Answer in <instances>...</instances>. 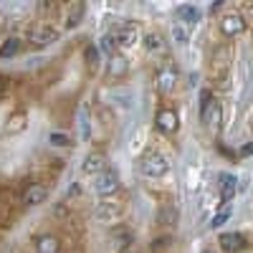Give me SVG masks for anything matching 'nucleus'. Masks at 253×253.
Masks as SVG:
<instances>
[{"instance_id": "1", "label": "nucleus", "mask_w": 253, "mask_h": 253, "mask_svg": "<svg viewBox=\"0 0 253 253\" xmlns=\"http://www.w3.org/2000/svg\"><path fill=\"white\" fill-rule=\"evenodd\" d=\"M230 61H233V53H230V46H218L213 53H210V63H208V79L210 86L225 91L230 86Z\"/></svg>"}, {"instance_id": "2", "label": "nucleus", "mask_w": 253, "mask_h": 253, "mask_svg": "<svg viewBox=\"0 0 253 253\" xmlns=\"http://www.w3.org/2000/svg\"><path fill=\"white\" fill-rule=\"evenodd\" d=\"M220 119H223L220 101L213 96V91H210V89H205L200 94V122L205 124V129L218 132L220 129Z\"/></svg>"}, {"instance_id": "3", "label": "nucleus", "mask_w": 253, "mask_h": 253, "mask_svg": "<svg viewBox=\"0 0 253 253\" xmlns=\"http://www.w3.org/2000/svg\"><path fill=\"white\" fill-rule=\"evenodd\" d=\"M137 167H139L142 177H147V180H160V177H165L167 172H170V162H167V157L160 155L157 150L144 152V155L139 157Z\"/></svg>"}, {"instance_id": "4", "label": "nucleus", "mask_w": 253, "mask_h": 253, "mask_svg": "<svg viewBox=\"0 0 253 253\" xmlns=\"http://www.w3.org/2000/svg\"><path fill=\"white\" fill-rule=\"evenodd\" d=\"M218 28H220V36H223V38L233 41V38H238V36H243V33H246V28H248V20H246V15H243V13H238V10H230V13L220 15V20H218Z\"/></svg>"}, {"instance_id": "5", "label": "nucleus", "mask_w": 253, "mask_h": 253, "mask_svg": "<svg viewBox=\"0 0 253 253\" xmlns=\"http://www.w3.org/2000/svg\"><path fill=\"white\" fill-rule=\"evenodd\" d=\"M48 200V185L46 182H38L31 180L23 190H20V205L23 208H38Z\"/></svg>"}, {"instance_id": "6", "label": "nucleus", "mask_w": 253, "mask_h": 253, "mask_svg": "<svg viewBox=\"0 0 253 253\" xmlns=\"http://www.w3.org/2000/svg\"><path fill=\"white\" fill-rule=\"evenodd\" d=\"M94 190H96V195L104 198V200H112L119 190H122V177L117 170H107V172H101L96 180H94Z\"/></svg>"}, {"instance_id": "7", "label": "nucleus", "mask_w": 253, "mask_h": 253, "mask_svg": "<svg viewBox=\"0 0 253 253\" xmlns=\"http://www.w3.org/2000/svg\"><path fill=\"white\" fill-rule=\"evenodd\" d=\"M177 86V69L172 63H162V66L155 69V89L162 96H170Z\"/></svg>"}, {"instance_id": "8", "label": "nucleus", "mask_w": 253, "mask_h": 253, "mask_svg": "<svg viewBox=\"0 0 253 253\" xmlns=\"http://www.w3.org/2000/svg\"><path fill=\"white\" fill-rule=\"evenodd\" d=\"M155 126H157V132L160 134H167V137H172L177 134L180 129V117L172 107H160L155 112Z\"/></svg>"}, {"instance_id": "9", "label": "nucleus", "mask_w": 253, "mask_h": 253, "mask_svg": "<svg viewBox=\"0 0 253 253\" xmlns=\"http://www.w3.org/2000/svg\"><path fill=\"white\" fill-rule=\"evenodd\" d=\"M28 46L31 48H46V46H51L53 41H58V31L53 28V26H48V23H43V26H36V28H31L28 31Z\"/></svg>"}, {"instance_id": "10", "label": "nucleus", "mask_w": 253, "mask_h": 253, "mask_svg": "<svg viewBox=\"0 0 253 253\" xmlns=\"http://www.w3.org/2000/svg\"><path fill=\"white\" fill-rule=\"evenodd\" d=\"M107 170H109V167H107V155H104V152H89L86 157H84V162H81V172L94 177V180L101 172H107Z\"/></svg>"}, {"instance_id": "11", "label": "nucleus", "mask_w": 253, "mask_h": 253, "mask_svg": "<svg viewBox=\"0 0 253 253\" xmlns=\"http://www.w3.org/2000/svg\"><path fill=\"white\" fill-rule=\"evenodd\" d=\"M33 251L36 253H61L63 251V241L58 233H38L33 238Z\"/></svg>"}, {"instance_id": "12", "label": "nucleus", "mask_w": 253, "mask_h": 253, "mask_svg": "<svg viewBox=\"0 0 253 253\" xmlns=\"http://www.w3.org/2000/svg\"><path fill=\"white\" fill-rule=\"evenodd\" d=\"M129 74V58L124 53H114L112 58H107V76L112 81H122Z\"/></svg>"}, {"instance_id": "13", "label": "nucleus", "mask_w": 253, "mask_h": 253, "mask_svg": "<svg viewBox=\"0 0 253 253\" xmlns=\"http://www.w3.org/2000/svg\"><path fill=\"white\" fill-rule=\"evenodd\" d=\"M91 213H94L96 220H107V223H112V220L122 218L124 205H122V203H112V200H104V203H99V205L91 210Z\"/></svg>"}, {"instance_id": "14", "label": "nucleus", "mask_w": 253, "mask_h": 253, "mask_svg": "<svg viewBox=\"0 0 253 253\" xmlns=\"http://www.w3.org/2000/svg\"><path fill=\"white\" fill-rule=\"evenodd\" d=\"M28 129V112L26 109H13L5 119V134H20Z\"/></svg>"}, {"instance_id": "15", "label": "nucleus", "mask_w": 253, "mask_h": 253, "mask_svg": "<svg viewBox=\"0 0 253 253\" xmlns=\"http://www.w3.org/2000/svg\"><path fill=\"white\" fill-rule=\"evenodd\" d=\"M109 33L117 36L119 46H134L137 41H139V28H137V23H122L119 28H114V31H109Z\"/></svg>"}, {"instance_id": "16", "label": "nucleus", "mask_w": 253, "mask_h": 253, "mask_svg": "<svg viewBox=\"0 0 253 253\" xmlns=\"http://www.w3.org/2000/svg\"><path fill=\"white\" fill-rule=\"evenodd\" d=\"M218 243H220V251L223 253H241V251L248 248V243H246V238L241 233H223L218 238Z\"/></svg>"}, {"instance_id": "17", "label": "nucleus", "mask_w": 253, "mask_h": 253, "mask_svg": "<svg viewBox=\"0 0 253 253\" xmlns=\"http://www.w3.org/2000/svg\"><path fill=\"white\" fill-rule=\"evenodd\" d=\"M220 182V198H223V205H228L230 200L236 198V193H238V180H236V175H230V172H223L220 177H218Z\"/></svg>"}, {"instance_id": "18", "label": "nucleus", "mask_w": 253, "mask_h": 253, "mask_svg": "<svg viewBox=\"0 0 253 253\" xmlns=\"http://www.w3.org/2000/svg\"><path fill=\"white\" fill-rule=\"evenodd\" d=\"M177 223V208L172 203H162L160 213H157V225L160 228H175Z\"/></svg>"}, {"instance_id": "19", "label": "nucleus", "mask_w": 253, "mask_h": 253, "mask_svg": "<svg viewBox=\"0 0 253 253\" xmlns=\"http://www.w3.org/2000/svg\"><path fill=\"white\" fill-rule=\"evenodd\" d=\"M84 15H86V5L84 3H71L66 8V15H63V23H66V28H76L84 20Z\"/></svg>"}, {"instance_id": "20", "label": "nucleus", "mask_w": 253, "mask_h": 253, "mask_svg": "<svg viewBox=\"0 0 253 253\" xmlns=\"http://www.w3.org/2000/svg\"><path fill=\"white\" fill-rule=\"evenodd\" d=\"M20 48H23V41L18 36H8V38H3V43H0V58H13V56L20 53Z\"/></svg>"}, {"instance_id": "21", "label": "nucleus", "mask_w": 253, "mask_h": 253, "mask_svg": "<svg viewBox=\"0 0 253 253\" xmlns=\"http://www.w3.org/2000/svg\"><path fill=\"white\" fill-rule=\"evenodd\" d=\"M99 51H101V56H107V58H112L114 53H119V41H117V36L114 33H104L101 38H99Z\"/></svg>"}, {"instance_id": "22", "label": "nucleus", "mask_w": 253, "mask_h": 253, "mask_svg": "<svg viewBox=\"0 0 253 253\" xmlns=\"http://www.w3.org/2000/svg\"><path fill=\"white\" fill-rule=\"evenodd\" d=\"M177 18L182 20V23H187V26H195L200 20V10L195 5H177Z\"/></svg>"}, {"instance_id": "23", "label": "nucleus", "mask_w": 253, "mask_h": 253, "mask_svg": "<svg viewBox=\"0 0 253 253\" xmlns=\"http://www.w3.org/2000/svg\"><path fill=\"white\" fill-rule=\"evenodd\" d=\"M46 139H48L51 147H71L74 144V137L69 132H61V129H51Z\"/></svg>"}, {"instance_id": "24", "label": "nucleus", "mask_w": 253, "mask_h": 253, "mask_svg": "<svg viewBox=\"0 0 253 253\" xmlns=\"http://www.w3.org/2000/svg\"><path fill=\"white\" fill-rule=\"evenodd\" d=\"M84 61H86V66H91V69H96L101 63V51H99L96 43H86V46H84Z\"/></svg>"}, {"instance_id": "25", "label": "nucleus", "mask_w": 253, "mask_h": 253, "mask_svg": "<svg viewBox=\"0 0 253 253\" xmlns=\"http://www.w3.org/2000/svg\"><path fill=\"white\" fill-rule=\"evenodd\" d=\"M172 248V236H160L155 241H150V253H165Z\"/></svg>"}, {"instance_id": "26", "label": "nucleus", "mask_w": 253, "mask_h": 253, "mask_svg": "<svg viewBox=\"0 0 253 253\" xmlns=\"http://www.w3.org/2000/svg\"><path fill=\"white\" fill-rule=\"evenodd\" d=\"M142 43H144V48L150 51V53H152V51H160V48L165 46L160 33H144V36H142Z\"/></svg>"}, {"instance_id": "27", "label": "nucleus", "mask_w": 253, "mask_h": 253, "mask_svg": "<svg viewBox=\"0 0 253 253\" xmlns=\"http://www.w3.org/2000/svg\"><path fill=\"white\" fill-rule=\"evenodd\" d=\"M10 86H13V81H10V76H5V74H0V104H3L8 96H10Z\"/></svg>"}, {"instance_id": "28", "label": "nucleus", "mask_w": 253, "mask_h": 253, "mask_svg": "<svg viewBox=\"0 0 253 253\" xmlns=\"http://www.w3.org/2000/svg\"><path fill=\"white\" fill-rule=\"evenodd\" d=\"M228 218H230V208L225 205V208L220 210V213H218V215H215L213 220H210V228H220V225H223V223H225Z\"/></svg>"}, {"instance_id": "29", "label": "nucleus", "mask_w": 253, "mask_h": 253, "mask_svg": "<svg viewBox=\"0 0 253 253\" xmlns=\"http://www.w3.org/2000/svg\"><path fill=\"white\" fill-rule=\"evenodd\" d=\"M79 198H81V185H79V182H71L69 190H66V200L74 203V200H79Z\"/></svg>"}, {"instance_id": "30", "label": "nucleus", "mask_w": 253, "mask_h": 253, "mask_svg": "<svg viewBox=\"0 0 253 253\" xmlns=\"http://www.w3.org/2000/svg\"><path fill=\"white\" fill-rule=\"evenodd\" d=\"M172 36H175V43H177V46H185V43H187V33H185L180 26L172 28Z\"/></svg>"}, {"instance_id": "31", "label": "nucleus", "mask_w": 253, "mask_h": 253, "mask_svg": "<svg viewBox=\"0 0 253 253\" xmlns=\"http://www.w3.org/2000/svg\"><path fill=\"white\" fill-rule=\"evenodd\" d=\"M248 155H253V142H248V144H243L241 150H238V157H248Z\"/></svg>"}, {"instance_id": "32", "label": "nucleus", "mask_w": 253, "mask_h": 253, "mask_svg": "<svg viewBox=\"0 0 253 253\" xmlns=\"http://www.w3.org/2000/svg\"><path fill=\"white\" fill-rule=\"evenodd\" d=\"M223 8V3H215V5H210V13H218Z\"/></svg>"}, {"instance_id": "33", "label": "nucleus", "mask_w": 253, "mask_h": 253, "mask_svg": "<svg viewBox=\"0 0 253 253\" xmlns=\"http://www.w3.org/2000/svg\"><path fill=\"white\" fill-rule=\"evenodd\" d=\"M119 253H139V251H134V248H126V251H119Z\"/></svg>"}, {"instance_id": "34", "label": "nucleus", "mask_w": 253, "mask_h": 253, "mask_svg": "<svg viewBox=\"0 0 253 253\" xmlns=\"http://www.w3.org/2000/svg\"><path fill=\"white\" fill-rule=\"evenodd\" d=\"M203 253H218V251H215V248H205Z\"/></svg>"}, {"instance_id": "35", "label": "nucleus", "mask_w": 253, "mask_h": 253, "mask_svg": "<svg viewBox=\"0 0 253 253\" xmlns=\"http://www.w3.org/2000/svg\"><path fill=\"white\" fill-rule=\"evenodd\" d=\"M251 129H253V122H251Z\"/></svg>"}, {"instance_id": "36", "label": "nucleus", "mask_w": 253, "mask_h": 253, "mask_svg": "<svg viewBox=\"0 0 253 253\" xmlns=\"http://www.w3.org/2000/svg\"><path fill=\"white\" fill-rule=\"evenodd\" d=\"M0 43H3V41H0Z\"/></svg>"}]
</instances>
